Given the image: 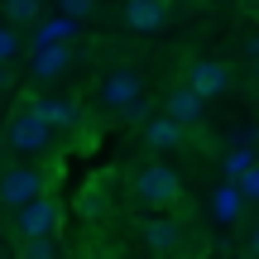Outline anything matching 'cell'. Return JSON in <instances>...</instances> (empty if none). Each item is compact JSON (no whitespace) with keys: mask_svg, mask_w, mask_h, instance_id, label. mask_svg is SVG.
Here are the masks:
<instances>
[{"mask_svg":"<svg viewBox=\"0 0 259 259\" xmlns=\"http://www.w3.org/2000/svg\"><path fill=\"white\" fill-rule=\"evenodd\" d=\"M130 197H135L139 206H149V211H173L178 197H183V178L168 163H144L130 178Z\"/></svg>","mask_w":259,"mask_h":259,"instance_id":"1","label":"cell"},{"mask_svg":"<svg viewBox=\"0 0 259 259\" xmlns=\"http://www.w3.org/2000/svg\"><path fill=\"white\" fill-rule=\"evenodd\" d=\"M5 144L15 149V154H24V158L48 154V149H53V130L38 120L34 101H19L15 111H10V120H5Z\"/></svg>","mask_w":259,"mask_h":259,"instance_id":"2","label":"cell"},{"mask_svg":"<svg viewBox=\"0 0 259 259\" xmlns=\"http://www.w3.org/2000/svg\"><path fill=\"white\" fill-rule=\"evenodd\" d=\"M139 96H144V72H139V67H111V72L96 82V106L111 111V115H120Z\"/></svg>","mask_w":259,"mask_h":259,"instance_id":"3","label":"cell"},{"mask_svg":"<svg viewBox=\"0 0 259 259\" xmlns=\"http://www.w3.org/2000/svg\"><path fill=\"white\" fill-rule=\"evenodd\" d=\"M48 192V173L44 168H34V163H15V168H0V206H24V202H34V197H44Z\"/></svg>","mask_w":259,"mask_h":259,"instance_id":"4","label":"cell"},{"mask_svg":"<svg viewBox=\"0 0 259 259\" xmlns=\"http://www.w3.org/2000/svg\"><path fill=\"white\" fill-rule=\"evenodd\" d=\"M183 87H187V92H197L202 101H216V96H226L235 87V72L221 63V58H197V63H187Z\"/></svg>","mask_w":259,"mask_h":259,"instance_id":"5","label":"cell"},{"mask_svg":"<svg viewBox=\"0 0 259 259\" xmlns=\"http://www.w3.org/2000/svg\"><path fill=\"white\" fill-rule=\"evenodd\" d=\"M58 221H63V211H58V202L48 192L34 197V202H24V206H15V231L24 235V240H53Z\"/></svg>","mask_w":259,"mask_h":259,"instance_id":"6","label":"cell"},{"mask_svg":"<svg viewBox=\"0 0 259 259\" xmlns=\"http://www.w3.org/2000/svg\"><path fill=\"white\" fill-rule=\"evenodd\" d=\"M77 63V48L72 38H58V44H38L34 58H29V72L38 77V82H53V77H67V67Z\"/></svg>","mask_w":259,"mask_h":259,"instance_id":"7","label":"cell"},{"mask_svg":"<svg viewBox=\"0 0 259 259\" xmlns=\"http://www.w3.org/2000/svg\"><path fill=\"white\" fill-rule=\"evenodd\" d=\"M139 240L149 245V250L154 254H168V250H178V245H183V221H178V216H149L144 226H139Z\"/></svg>","mask_w":259,"mask_h":259,"instance_id":"8","label":"cell"},{"mask_svg":"<svg viewBox=\"0 0 259 259\" xmlns=\"http://www.w3.org/2000/svg\"><path fill=\"white\" fill-rule=\"evenodd\" d=\"M163 115L173 125H183V130H192V125H202V115H206V101L197 92H187V87H173V92L163 96Z\"/></svg>","mask_w":259,"mask_h":259,"instance_id":"9","label":"cell"},{"mask_svg":"<svg viewBox=\"0 0 259 259\" xmlns=\"http://www.w3.org/2000/svg\"><path fill=\"white\" fill-rule=\"evenodd\" d=\"M120 19L135 29V34H154V29L168 24V0H125Z\"/></svg>","mask_w":259,"mask_h":259,"instance_id":"10","label":"cell"},{"mask_svg":"<svg viewBox=\"0 0 259 259\" xmlns=\"http://www.w3.org/2000/svg\"><path fill=\"white\" fill-rule=\"evenodd\" d=\"M38 120H44L48 130H77V120H82V111H77V101H67V96H44V101H34Z\"/></svg>","mask_w":259,"mask_h":259,"instance_id":"11","label":"cell"},{"mask_svg":"<svg viewBox=\"0 0 259 259\" xmlns=\"http://www.w3.org/2000/svg\"><path fill=\"white\" fill-rule=\"evenodd\" d=\"M139 130H144V144L154 149V154H168V149H178V144H183V135H187V130H183V125H173L168 115H144V125H139Z\"/></svg>","mask_w":259,"mask_h":259,"instance_id":"12","label":"cell"},{"mask_svg":"<svg viewBox=\"0 0 259 259\" xmlns=\"http://www.w3.org/2000/svg\"><path fill=\"white\" fill-rule=\"evenodd\" d=\"M206 211H211V216H216V221H221V226L240 221L245 202H240V192H235V183H231V187H216V192H211V206H206Z\"/></svg>","mask_w":259,"mask_h":259,"instance_id":"13","label":"cell"},{"mask_svg":"<svg viewBox=\"0 0 259 259\" xmlns=\"http://www.w3.org/2000/svg\"><path fill=\"white\" fill-rule=\"evenodd\" d=\"M5 19L10 29H34L44 19V0H5Z\"/></svg>","mask_w":259,"mask_h":259,"instance_id":"14","label":"cell"},{"mask_svg":"<svg viewBox=\"0 0 259 259\" xmlns=\"http://www.w3.org/2000/svg\"><path fill=\"white\" fill-rule=\"evenodd\" d=\"M250 163H254V154H250V144H240V149H231V154L221 158V168H226V173H231V178H240V173H245V168H250Z\"/></svg>","mask_w":259,"mask_h":259,"instance_id":"15","label":"cell"},{"mask_svg":"<svg viewBox=\"0 0 259 259\" xmlns=\"http://www.w3.org/2000/svg\"><path fill=\"white\" fill-rule=\"evenodd\" d=\"M235 192H240V202H245V206H250L254 197H259V168H254V163L245 168L240 178H235Z\"/></svg>","mask_w":259,"mask_h":259,"instance_id":"16","label":"cell"},{"mask_svg":"<svg viewBox=\"0 0 259 259\" xmlns=\"http://www.w3.org/2000/svg\"><path fill=\"white\" fill-rule=\"evenodd\" d=\"M19 259H58V250H53V240H24Z\"/></svg>","mask_w":259,"mask_h":259,"instance_id":"17","label":"cell"},{"mask_svg":"<svg viewBox=\"0 0 259 259\" xmlns=\"http://www.w3.org/2000/svg\"><path fill=\"white\" fill-rule=\"evenodd\" d=\"M19 58V34L10 24H0V63H15Z\"/></svg>","mask_w":259,"mask_h":259,"instance_id":"18","label":"cell"},{"mask_svg":"<svg viewBox=\"0 0 259 259\" xmlns=\"http://www.w3.org/2000/svg\"><path fill=\"white\" fill-rule=\"evenodd\" d=\"M58 5H63V15H67V19H87L96 0H58Z\"/></svg>","mask_w":259,"mask_h":259,"instance_id":"19","label":"cell"},{"mask_svg":"<svg viewBox=\"0 0 259 259\" xmlns=\"http://www.w3.org/2000/svg\"><path fill=\"white\" fill-rule=\"evenodd\" d=\"M10 87H15V67L0 63V92H10Z\"/></svg>","mask_w":259,"mask_h":259,"instance_id":"20","label":"cell"}]
</instances>
